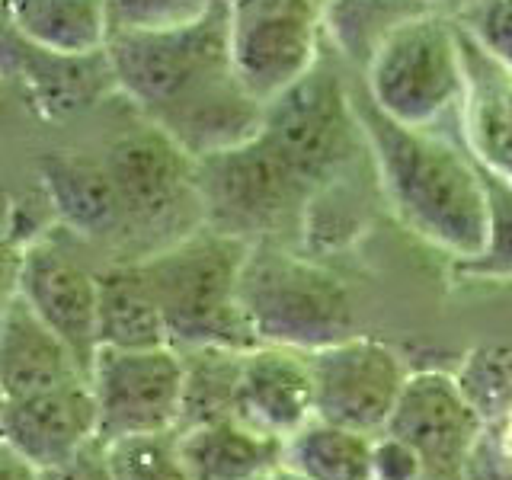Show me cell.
<instances>
[{"mask_svg":"<svg viewBox=\"0 0 512 480\" xmlns=\"http://www.w3.org/2000/svg\"><path fill=\"white\" fill-rule=\"evenodd\" d=\"M116 87L192 157L253 138L263 106L237 74L228 32V0L202 20L160 32H112L106 42Z\"/></svg>","mask_w":512,"mask_h":480,"instance_id":"6da1fadb","label":"cell"},{"mask_svg":"<svg viewBox=\"0 0 512 480\" xmlns=\"http://www.w3.org/2000/svg\"><path fill=\"white\" fill-rule=\"evenodd\" d=\"M352 106L362 125L378 183L400 221L458 263L487 247V192L464 144L439 132L400 125L372 103L362 80L352 87Z\"/></svg>","mask_w":512,"mask_h":480,"instance_id":"7a4b0ae2","label":"cell"},{"mask_svg":"<svg viewBox=\"0 0 512 480\" xmlns=\"http://www.w3.org/2000/svg\"><path fill=\"white\" fill-rule=\"evenodd\" d=\"M247 250V240L202 224L170 247L138 260L164 314L173 349L256 346L240 311V269Z\"/></svg>","mask_w":512,"mask_h":480,"instance_id":"3957f363","label":"cell"},{"mask_svg":"<svg viewBox=\"0 0 512 480\" xmlns=\"http://www.w3.org/2000/svg\"><path fill=\"white\" fill-rule=\"evenodd\" d=\"M240 311L256 343L314 352L356 336L346 282L285 240H253L240 269Z\"/></svg>","mask_w":512,"mask_h":480,"instance_id":"277c9868","label":"cell"},{"mask_svg":"<svg viewBox=\"0 0 512 480\" xmlns=\"http://www.w3.org/2000/svg\"><path fill=\"white\" fill-rule=\"evenodd\" d=\"M260 135L314 196L368 157L352 87L333 48L330 55L320 48L314 68L263 106Z\"/></svg>","mask_w":512,"mask_h":480,"instance_id":"5b68a950","label":"cell"},{"mask_svg":"<svg viewBox=\"0 0 512 480\" xmlns=\"http://www.w3.org/2000/svg\"><path fill=\"white\" fill-rule=\"evenodd\" d=\"M125 215L122 260H144L205 224L196 192V157L164 128L141 122L103 154Z\"/></svg>","mask_w":512,"mask_h":480,"instance_id":"8992f818","label":"cell"},{"mask_svg":"<svg viewBox=\"0 0 512 480\" xmlns=\"http://www.w3.org/2000/svg\"><path fill=\"white\" fill-rule=\"evenodd\" d=\"M196 192L208 228L253 240L301 237L314 192L256 132L253 138L196 157Z\"/></svg>","mask_w":512,"mask_h":480,"instance_id":"52a82bcc","label":"cell"},{"mask_svg":"<svg viewBox=\"0 0 512 480\" xmlns=\"http://www.w3.org/2000/svg\"><path fill=\"white\" fill-rule=\"evenodd\" d=\"M372 103L400 125L439 132L461 112L464 68L455 20L432 10L400 26L359 74Z\"/></svg>","mask_w":512,"mask_h":480,"instance_id":"ba28073f","label":"cell"},{"mask_svg":"<svg viewBox=\"0 0 512 480\" xmlns=\"http://www.w3.org/2000/svg\"><path fill=\"white\" fill-rule=\"evenodd\" d=\"M228 32L240 80L269 103L320 58L324 0H228Z\"/></svg>","mask_w":512,"mask_h":480,"instance_id":"9c48e42d","label":"cell"},{"mask_svg":"<svg viewBox=\"0 0 512 480\" xmlns=\"http://www.w3.org/2000/svg\"><path fill=\"white\" fill-rule=\"evenodd\" d=\"M100 442L173 432L183 404V356L173 346H100L90 368Z\"/></svg>","mask_w":512,"mask_h":480,"instance_id":"30bf717a","label":"cell"},{"mask_svg":"<svg viewBox=\"0 0 512 480\" xmlns=\"http://www.w3.org/2000/svg\"><path fill=\"white\" fill-rule=\"evenodd\" d=\"M77 240L64 228H48L26 244L20 298L52 327L80 368L90 375L100 352V266H93Z\"/></svg>","mask_w":512,"mask_h":480,"instance_id":"8fae6325","label":"cell"},{"mask_svg":"<svg viewBox=\"0 0 512 480\" xmlns=\"http://www.w3.org/2000/svg\"><path fill=\"white\" fill-rule=\"evenodd\" d=\"M314 416L381 436L397 410L410 378L404 359L372 336L346 340L311 352Z\"/></svg>","mask_w":512,"mask_h":480,"instance_id":"7c38bea8","label":"cell"},{"mask_svg":"<svg viewBox=\"0 0 512 480\" xmlns=\"http://www.w3.org/2000/svg\"><path fill=\"white\" fill-rule=\"evenodd\" d=\"M384 432L413 445L423 461V480H468L484 420L455 375L410 372Z\"/></svg>","mask_w":512,"mask_h":480,"instance_id":"4fadbf2b","label":"cell"},{"mask_svg":"<svg viewBox=\"0 0 512 480\" xmlns=\"http://www.w3.org/2000/svg\"><path fill=\"white\" fill-rule=\"evenodd\" d=\"M0 80L42 119H68L116 90L106 48L96 55H58L23 39L0 10Z\"/></svg>","mask_w":512,"mask_h":480,"instance_id":"5bb4252c","label":"cell"},{"mask_svg":"<svg viewBox=\"0 0 512 480\" xmlns=\"http://www.w3.org/2000/svg\"><path fill=\"white\" fill-rule=\"evenodd\" d=\"M36 167L58 228L106 253L109 260H122L125 215L103 157L96 160L74 151H52L39 157Z\"/></svg>","mask_w":512,"mask_h":480,"instance_id":"9a60e30c","label":"cell"},{"mask_svg":"<svg viewBox=\"0 0 512 480\" xmlns=\"http://www.w3.org/2000/svg\"><path fill=\"white\" fill-rule=\"evenodd\" d=\"M0 436L20 448L39 471L68 461L100 439L90 378H74L58 388L7 400Z\"/></svg>","mask_w":512,"mask_h":480,"instance_id":"2e32d148","label":"cell"},{"mask_svg":"<svg viewBox=\"0 0 512 480\" xmlns=\"http://www.w3.org/2000/svg\"><path fill=\"white\" fill-rule=\"evenodd\" d=\"M237 420L276 439H288L314 420L311 352L272 343L250 346L240 365Z\"/></svg>","mask_w":512,"mask_h":480,"instance_id":"e0dca14e","label":"cell"},{"mask_svg":"<svg viewBox=\"0 0 512 480\" xmlns=\"http://www.w3.org/2000/svg\"><path fill=\"white\" fill-rule=\"evenodd\" d=\"M458 48L464 68V96L458 112L461 144L477 164L512 183V71L493 61L461 26Z\"/></svg>","mask_w":512,"mask_h":480,"instance_id":"ac0fdd59","label":"cell"},{"mask_svg":"<svg viewBox=\"0 0 512 480\" xmlns=\"http://www.w3.org/2000/svg\"><path fill=\"white\" fill-rule=\"evenodd\" d=\"M74 378L90 375L80 368L68 343L23 298H16L0 314V388L7 400L58 388Z\"/></svg>","mask_w":512,"mask_h":480,"instance_id":"d6986e66","label":"cell"},{"mask_svg":"<svg viewBox=\"0 0 512 480\" xmlns=\"http://www.w3.org/2000/svg\"><path fill=\"white\" fill-rule=\"evenodd\" d=\"M192 480H263L285 458V439L247 426L244 420H218L176 432Z\"/></svg>","mask_w":512,"mask_h":480,"instance_id":"ffe728a7","label":"cell"},{"mask_svg":"<svg viewBox=\"0 0 512 480\" xmlns=\"http://www.w3.org/2000/svg\"><path fill=\"white\" fill-rule=\"evenodd\" d=\"M100 346L154 349L170 346L164 314L138 260L100 263Z\"/></svg>","mask_w":512,"mask_h":480,"instance_id":"44dd1931","label":"cell"},{"mask_svg":"<svg viewBox=\"0 0 512 480\" xmlns=\"http://www.w3.org/2000/svg\"><path fill=\"white\" fill-rule=\"evenodd\" d=\"M23 39L58 55H96L109 42L106 0H0Z\"/></svg>","mask_w":512,"mask_h":480,"instance_id":"7402d4cb","label":"cell"},{"mask_svg":"<svg viewBox=\"0 0 512 480\" xmlns=\"http://www.w3.org/2000/svg\"><path fill=\"white\" fill-rule=\"evenodd\" d=\"M432 10H439L432 0H324V39L340 61L362 74L400 26Z\"/></svg>","mask_w":512,"mask_h":480,"instance_id":"603a6c76","label":"cell"},{"mask_svg":"<svg viewBox=\"0 0 512 480\" xmlns=\"http://www.w3.org/2000/svg\"><path fill=\"white\" fill-rule=\"evenodd\" d=\"M372 445L368 432L314 416L285 439L282 464L308 480H372Z\"/></svg>","mask_w":512,"mask_h":480,"instance_id":"cb8c5ba5","label":"cell"},{"mask_svg":"<svg viewBox=\"0 0 512 480\" xmlns=\"http://www.w3.org/2000/svg\"><path fill=\"white\" fill-rule=\"evenodd\" d=\"M244 352L247 349H234V346L180 349L183 404H180V423H176V432L237 416V388H240Z\"/></svg>","mask_w":512,"mask_h":480,"instance_id":"d4e9b609","label":"cell"},{"mask_svg":"<svg viewBox=\"0 0 512 480\" xmlns=\"http://www.w3.org/2000/svg\"><path fill=\"white\" fill-rule=\"evenodd\" d=\"M477 173L487 192V247L474 260L458 263V272L474 279H512V183L484 164H477Z\"/></svg>","mask_w":512,"mask_h":480,"instance_id":"484cf974","label":"cell"},{"mask_svg":"<svg viewBox=\"0 0 512 480\" xmlns=\"http://www.w3.org/2000/svg\"><path fill=\"white\" fill-rule=\"evenodd\" d=\"M109 464L116 480H192L180 439L173 432H154V436H132L109 442Z\"/></svg>","mask_w":512,"mask_h":480,"instance_id":"4316f807","label":"cell"},{"mask_svg":"<svg viewBox=\"0 0 512 480\" xmlns=\"http://www.w3.org/2000/svg\"><path fill=\"white\" fill-rule=\"evenodd\" d=\"M215 0H106L112 32H160L202 20Z\"/></svg>","mask_w":512,"mask_h":480,"instance_id":"83f0119b","label":"cell"},{"mask_svg":"<svg viewBox=\"0 0 512 480\" xmlns=\"http://www.w3.org/2000/svg\"><path fill=\"white\" fill-rule=\"evenodd\" d=\"M484 52L512 71V0H471L455 20Z\"/></svg>","mask_w":512,"mask_h":480,"instance_id":"f1b7e54d","label":"cell"},{"mask_svg":"<svg viewBox=\"0 0 512 480\" xmlns=\"http://www.w3.org/2000/svg\"><path fill=\"white\" fill-rule=\"evenodd\" d=\"M468 480H512V397L484 423L468 464Z\"/></svg>","mask_w":512,"mask_h":480,"instance_id":"f546056e","label":"cell"},{"mask_svg":"<svg viewBox=\"0 0 512 480\" xmlns=\"http://www.w3.org/2000/svg\"><path fill=\"white\" fill-rule=\"evenodd\" d=\"M372 480H423V461L410 442L381 432L372 445Z\"/></svg>","mask_w":512,"mask_h":480,"instance_id":"4dcf8cb0","label":"cell"},{"mask_svg":"<svg viewBox=\"0 0 512 480\" xmlns=\"http://www.w3.org/2000/svg\"><path fill=\"white\" fill-rule=\"evenodd\" d=\"M42 480H116V477H112L106 442L96 439L87 448H80L77 455H71L68 461L45 468Z\"/></svg>","mask_w":512,"mask_h":480,"instance_id":"1f68e13d","label":"cell"},{"mask_svg":"<svg viewBox=\"0 0 512 480\" xmlns=\"http://www.w3.org/2000/svg\"><path fill=\"white\" fill-rule=\"evenodd\" d=\"M23 256H26V240L10 224L0 221V314L20 298Z\"/></svg>","mask_w":512,"mask_h":480,"instance_id":"d6a6232c","label":"cell"},{"mask_svg":"<svg viewBox=\"0 0 512 480\" xmlns=\"http://www.w3.org/2000/svg\"><path fill=\"white\" fill-rule=\"evenodd\" d=\"M0 480H42V471L20 448L0 436Z\"/></svg>","mask_w":512,"mask_h":480,"instance_id":"836d02e7","label":"cell"},{"mask_svg":"<svg viewBox=\"0 0 512 480\" xmlns=\"http://www.w3.org/2000/svg\"><path fill=\"white\" fill-rule=\"evenodd\" d=\"M266 480H308V477L298 474V471H292V468H288V464H279L276 471L266 474Z\"/></svg>","mask_w":512,"mask_h":480,"instance_id":"e575fe53","label":"cell"},{"mask_svg":"<svg viewBox=\"0 0 512 480\" xmlns=\"http://www.w3.org/2000/svg\"><path fill=\"white\" fill-rule=\"evenodd\" d=\"M10 90H7V84H4V80H0V116H4V112H7V100H10Z\"/></svg>","mask_w":512,"mask_h":480,"instance_id":"d590c367","label":"cell"},{"mask_svg":"<svg viewBox=\"0 0 512 480\" xmlns=\"http://www.w3.org/2000/svg\"><path fill=\"white\" fill-rule=\"evenodd\" d=\"M4 413H7V394L0 388V429H4Z\"/></svg>","mask_w":512,"mask_h":480,"instance_id":"8d00e7d4","label":"cell"},{"mask_svg":"<svg viewBox=\"0 0 512 480\" xmlns=\"http://www.w3.org/2000/svg\"><path fill=\"white\" fill-rule=\"evenodd\" d=\"M432 4H442V0H432Z\"/></svg>","mask_w":512,"mask_h":480,"instance_id":"74e56055","label":"cell"},{"mask_svg":"<svg viewBox=\"0 0 512 480\" xmlns=\"http://www.w3.org/2000/svg\"><path fill=\"white\" fill-rule=\"evenodd\" d=\"M263 480H266V477H263Z\"/></svg>","mask_w":512,"mask_h":480,"instance_id":"f35d334b","label":"cell"}]
</instances>
